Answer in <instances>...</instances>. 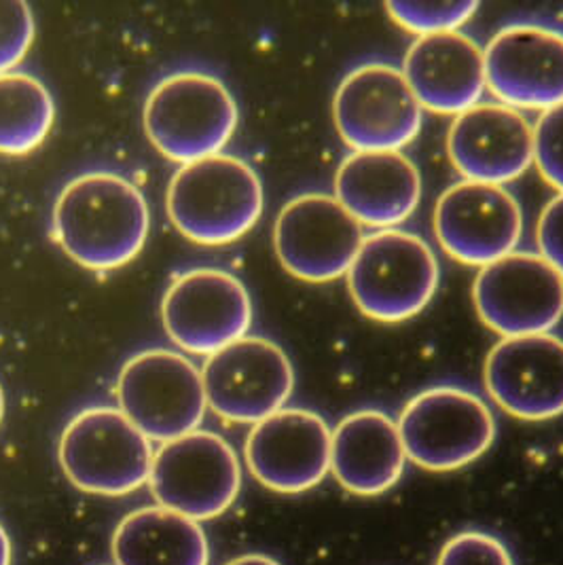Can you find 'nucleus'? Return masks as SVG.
Segmentation results:
<instances>
[{
  "label": "nucleus",
  "mask_w": 563,
  "mask_h": 565,
  "mask_svg": "<svg viewBox=\"0 0 563 565\" xmlns=\"http://www.w3.org/2000/svg\"><path fill=\"white\" fill-rule=\"evenodd\" d=\"M435 232L447 255L486 267L517 250L523 212L504 184L464 179L438 198Z\"/></svg>",
  "instance_id": "14"
},
{
  "label": "nucleus",
  "mask_w": 563,
  "mask_h": 565,
  "mask_svg": "<svg viewBox=\"0 0 563 565\" xmlns=\"http://www.w3.org/2000/svg\"><path fill=\"white\" fill-rule=\"evenodd\" d=\"M115 565H208L202 525L163 507L129 513L113 534Z\"/></svg>",
  "instance_id": "22"
},
{
  "label": "nucleus",
  "mask_w": 563,
  "mask_h": 565,
  "mask_svg": "<svg viewBox=\"0 0 563 565\" xmlns=\"http://www.w3.org/2000/svg\"><path fill=\"white\" fill-rule=\"evenodd\" d=\"M34 41V15L28 2H0V75L13 73Z\"/></svg>",
  "instance_id": "26"
},
{
  "label": "nucleus",
  "mask_w": 563,
  "mask_h": 565,
  "mask_svg": "<svg viewBox=\"0 0 563 565\" xmlns=\"http://www.w3.org/2000/svg\"><path fill=\"white\" fill-rule=\"evenodd\" d=\"M334 198L360 225L394 230L419 206L422 174L401 151H354L337 170Z\"/></svg>",
  "instance_id": "20"
},
{
  "label": "nucleus",
  "mask_w": 563,
  "mask_h": 565,
  "mask_svg": "<svg viewBox=\"0 0 563 565\" xmlns=\"http://www.w3.org/2000/svg\"><path fill=\"white\" fill-rule=\"evenodd\" d=\"M2 417H4V392H2V386H0V422H2Z\"/></svg>",
  "instance_id": "31"
},
{
  "label": "nucleus",
  "mask_w": 563,
  "mask_h": 565,
  "mask_svg": "<svg viewBox=\"0 0 563 565\" xmlns=\"http://www.w3.org/2000/svg\"><path fill=\"white\" fill-rule=\"evenodd\" d=\"M53 237L92 271H113L140 255L151 230L145 195L113 172L71 180L53 206Z\"/></svg>",
  "instance_id": "1"
},
{
  "label": "nucleus",
  "mask_w": 563,
  "mask_h": 565,
  "mask_svg": "<svg viewBox=\"0 0 563 565\" xmlns=\"http://www.w3.org/2000/svg\"><path fill=\"white\" fill-rule=\"evenodd\" d=\"M436 565H514L509 546L481 530L460 532L447 540Z\"/></svg>",
  "instance_id": "25"
},
{
  "label": "nucleus",
  "mask_w": 563,
  "mask_h": 565,
  "mask_svg": "<svg viewBox=\"0 0 563 565\" xmlns=\"http://www.w3.org/2000/svg\"><path fill=\"white\" fill-rule=\"evenodd\" d=\"M237 128V104L216 77L187 71L161 78L145 104V129L163 157L191 163L219 154Z\"/></svg>",
  "instance_id": "4"
},
{
  "label": "nucleus",
  "mask_w": 563,
  "mask_h": 565,
  "mask_svg": "<svg viewBox=\"0 0 563 565\" xmlns=\"http://www.w3.org/2000/svg\"><path fill=\"white\" fill-rule=\"evenodd\" d=\"M475 306L502 337L551 333L563 318V276L540 253L512 250L481 267Z\"/></svg>",
  "instance_id": "13"
},
{
  "label": "nucleus",
  "mask_w": 563,
  "mask_h": 565,
  "mask_svg": "<svg viewBox=\"0 0 563 565\" xmlns=\"http://www.w3.org/2000/svg\"><path fill=\"white\" fill-rule=\"evenodd\" d=\"M364 242V230L327 193H304L282 207L274 246L282 267L306 282L348 276Z\"/></svg>",
  "instance_id": "12"
},
{
  "label": "nucleus",
  "mask_w": 563,
  "mask_h": 565,
  "mask_svg": "<svg viewBox=\"0 0 563 565\" xmlns=\"http://www.w3.org/2000/svg\"><path fill=\"white\" fill-rule=\"evenodd\" d=\"M225 565H282L280 562H276L274 557H267V555H242V557H235L231 559L230 564Z\"/></svg>",
  "instance_id": "29"
},
{
  "label": "nucleus",
  "mask_w": 563,
  "mask_h": 565,
  "mask_svg": "<svg viewBox=\"0 0 563 565\" xmlns=\"http://www.w3.org/2000/svg\"><path fill=\"white\" fill-rule=\"evenodd\" d=\"M447 151L461 177L507 184L534 163V126L502 103H479L456 115Z\"/></svg>",
  "instance_id": "18"
},
{
  "label": "nucleus",
  "mask_w": 563,
  "mask_h": 565,
  "mask_svg": "<svg viewBox=\"0 0 563 565\" xmlns=\"http://www.w3.org/2000/svg\"><path fill=\"white\" fill-rule=\"evenodd\" d=\"M489 396L525 422L563 413V337L521 334L500 339L486 360Z\"/></svg>",
  "instance_id": "17"
},
{
  "label": "nucleus",
  "mask_w": 563,
  "mask_h": 565,
  "mask_svg": "<svg viewBox=\"0 0 563 565\" xmlns=\"http://www.w3.org/2000/svg\"><path fill=\"white\" fill-rule=\"evenodd\" d=\"M491 94L512 108L546 110L563 103V30L517 22L498 30L486 50Z\"/></svg>",
  "instance_id": "15"
},
{
  "label": "nucleus",
  "mask_w": 563,
  "mask_h": 565,
  "mask_svg": "<svg viewBox=\"0 0 563 565\" xmlns=\"http://www.w3.org/2000/svg\"><path fill=\"white\" fill-rule=\"evenodd\" d=\"M119 409L149 440L184 437L204 419L202 371L179 352L155 348L124 364L117 377Z\"/></svg>",
  "instance_id": "7"
},
{
  "label": "nucleus",
  "mask_w": 563,
  "mask_h": 565,
  "mask_svg": "<svg viewBox=\"0 0 563 565\" xmlns=\"http://www.w3.org/2000/svg\"><path fill=\"white\" fill-rule=\"evenodd\" d=\"M333 115L341 138L354 151H401L419 134L424 106L403 68L367 62L339 83Z\"/></svg>",
  "instance_id": "9"
},
{
  "label": "nucleus",
  "mask_w": 563,
  "mask_h": 565,
  "mask_svg": "<svg viewBox=\"0 0 563 565\" xmlns=\"http://www.w3.org/2000/svg\"><path fill=\"white\" fill-rule=\"evenodd\" d=\"M205 403L235 424H258L284 409L295 387V371L278 343L246 334L205 360Z\"/></svg>",
  "instance_id": "10"
},
{
  "label": "nucleus",
  "mask_w": 563,
  "mask_h": 565,
  "mask_svg": "<svg viewBox=\"0 0 563 565\" xmlns=\"http://www.w3.org/2000/svg\"><path fill=\"white\" fill-rule=\"evenodd\" d=\"M11 559H13L11 540H9V534L4 532V527L0 525V565H11Z\"/></svg>",
  "instance_id": "30"
},
{
  "label": "nucleus",
  "mask_w": 563,
  "mask_h": 565,
  "mask_svg": "<svg viewBox=\"0 0 563 565\" xmlns=\"http://www.w3.org/2000/svg\"><path fill=\"white\" fill-rule=\"evenodd\" d=\"M263 184L233 154H212L180 166L168 186V214L191 242L221 246L251 232L263 214Z\"/></svg>",
  "instance_id": "2"
},
{
  "label": "nucleus",
  "mask_w": 563,
  "mask_h": 565,
  "mask_svg": "<svg viewBox=\"0 0 563 565\" xmlns=\"http://www.w3.org/2000/svg\"><path fill=\"white\" fill-rule=\"evenodd\" d=\"M407 463L399 422L378 409L343 417L331 438V472L354 495H380L394 488Z\"/></svg>",
  "instance_id": "21"
},
{
  "label": "nucleus",
  "mask_w": 563,
  "mask_h": 565,
  "mask_svg": "<svg viewBox=\"0 0 563 565\" xmlns=\"http://www.w3.org/2000/svg\"><path fill=\"white\" fill-rule=\"evenodd\" d=\"M163 329L184 352L212 356L246 337L253 322V301L246 286L230 271L195 267L166 290Z\"/></svg>",
  "instance_id": "11"
},
{
  "label": "nucleus",
  "mask_w": 563,
  "mask_h": 565,
  "mask_svg": "<svg viewBox=\"0 0 563 565\" xmlns=\"http://www.w3.org/2000/svg\"><path fill=\"white\" fill-rule=\"evenodd\" d=\"M331 438L333 430L318 413L284 407L253 426L244 456L261 486L304 493L331 472Z\"/></svg>",
  "instance_id": "16"
},
{
  "label": "nucleus",
  "mask_w": 563,
  "mask_h": 565,
  "mask_svg": "<svg viewBox=\"0 0 563 565\" xmlns=\"http://www.w3.org/2000/svg\"><path fill=\"white\" fill-rule=\"evenodd\" d=\"M149 486L159 507L208 521L225 513L242 488V468L230 443L208 430L161 443Z\"/></svg>",
  "instance_id": "8"
},
{
  "label": "nucleus",
  "mask_w": 563,
  "mask_h": 565,
  "mask_svg": "<svg viewBox=\"0 0 563 565\" xmlns=\"http://www.w3.org/2000/svg\"><path fill=\"white\" fill-rule=\"evenodd\" d=\"M537 235L540 255L563 276V193L542 210Z\"/></svg>",
  "instance_id": "28"
},
{
  "label": "nucleus",
  "mask_w": 563,
  "mask_h": 565,
  "mask_svg": "<svg viewBox=\"0 0 563 565\" xmlns=\"http://www.w3.org/2000/svg\"><path fill=\"white\" fill-rule=\"evenodd\" d=\"M534 163L563 193V103L542 110L534 126Z\"/></svg>",
  "instance_id": "27"
},
{
  "label": "nucleus",
  "mask_w": 563,
  "mask_h": 565,
  "mask_svg": "<svg viewBox=\"0 0 563 565\" xmlns=\"http://www.w3.org/2000/svg\"><path fill=\"white\" fill-rule=\"evenodd\" d=\"M440 280L431 244L405 230L364 235L348 271V286L360 311L378 322H403L426 308Z\"/></svg>",
  "instance_id": "3"
},
{
  "label": "nucleus",
  "mask_w": 563,
  "mask_h": 565,
  "mask_svg": "<svg viewBox=\"0 0 563 565\" xmlns=\"http://www.w3.org/2000/svg\"><path fill=\"white\" fill-rule=\"evenodd\" d=\"M399 433L407 460L433 472H449L486 454L496 438V417L472 390L435 386L405 405Z\"/></svg>",
  "instance_id": "6"
},
{
  "label": "nucleus",
  "mask_w": 563,
  "mask_h": 565,
  "mask_svg": "<svg viewBox=\"0 0 563 565\" xmlns=\"http://www.w3.org/2000/svg\"><path fill=\"white\" fill-rule=\"evenodd\" d=\"M57 456L64 475L81 491L128 495L149 481L155 451L121 409L89 407L64 428Z\"/></svg>",
  "instance_id": "5"
},
{
  "label": "nucleus",
  "mask_w": 563,
  "mask_h": 565,
  "mask_svg": "<svg viewBox=\"0 0 563 565\" xmlns=\"http://www.w3.org/2000/svg\"><path fill=\"white\" fill-rule=\"evenodd\" d=\"M55 117L50 89L28 73L0 75V153H32L50 136Z\"/></svg>",
  "instance_id": "23"
},
{
  "label": "nucleus",
  "mask_w": 563,
  "mask_h": 565,
  "mask_svg": "<svg viewBox=\"0 0 563 565\" xmlns=\"http://www.w3.org/2000/svg\"><path fill=\"white\" fill-rule=\"evenodd\" d=\"M403 73L424 108L460 115L479 104L486 92V52L460 30L417 36L405 55Z\"/></svg>",
  "instance_id": "19"
},
{
  "label": "nucleus",
  "mask_w": 563,
  "mask_h": 565,
  "mask_svg": "<svg viewBox=\"0 0 563 565\" xmlns=\"http://www.w3.org/2000/svg\"><path fill=\"white\" fill-rule=\"evenodd\" d=\"M396 24L417 36L460 30L479 9L477 2H387Z\"/></svg>",
  "instance_id": "24"
}]
</instances>
